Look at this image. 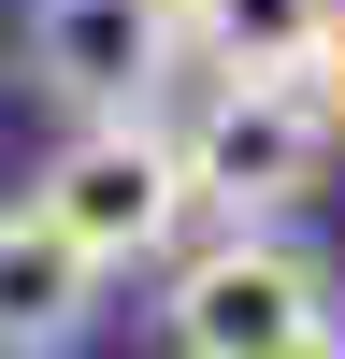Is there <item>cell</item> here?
<instances>
[{"label":"cell","mask_w":345,"mask_h":359,"mask_svg":"<svg viewBox=\"0 0 345 359\" xmlns=\"http://www.w3.org/2000/svg\"><path fill=\"white\" fill-rule=\"evenodd\" d=\"M158 273H172V287H158V331H172V359H331V345H345L331 259H316L302 230L230 216L216 245H172Z\"/></svg>","instance_id":"1"},{"label":"cell","mask_w":345,"mask_h":359,"mask_svg":"<svg viewBox=\"0 0 345 359\" xmlns=\"http://www.w3.org/2000/svg\"><path fill=\"white\" fill-rule=\"evenodd\" d=\"M29 201H43L101 273H158V259L187 245V216H201L172 115H72V144L29 172Z\"/></svg>","instance_id":"2"},{"label":"cell","mask_w":345,"mask_h":359,"mask_svg":"<svg viewBox=\"0 0 345 359\" xmlns=\"http://www.w3.org/2000/svg\"><path fill=\"white\" fill-rule=\"evenodd\" d=\"M172 144H187L201 216H288V201H316L331 158H345L331 101H316L302 72H201V101H187Z\"/></svg>","instance_id":"3"},{"label":"cell","mask_w":345,"mask_h":359,"mask_svg":"<svg viewBox=\"0 0 345 359\" xmlns=\"http://www.w3.org/2000/svg\"><path fill=\"white\" fill-rule=\"evenodd\" d=\"M15 57L58 115H158V86L187 72V29L172 0H29Z\"/></svg>","instance_id":"4"},{"label":"cell","mask_w":345,"mask_h":359,"mask_svg":"<svg viewBox=\"0 0 345 359\" xmlns=\"http://www.w3.org/2000/svg\"><path fill=\"white\" fill-rule=\"evenodd\" d=\"M101 259L43 216V201H0V359H72L101 331Z\"/></svg>","instance_id":"5"},{"label":"cell","mask_w":345,"mask_h":359,"mask_svg":"<svg viewBox=\"0 0 345 359\" xmlns=\"http://www.w3.org/2000/svg\"><path fill=\"white\" fill-rule=\"evenodd\" d=\"M172 29H187V72H331L345 43V0H172Z\"/></svg>","instance_id":"6"},{"label":"cell","mask_w":345,"mask_h":359,"mask_svg":"<svg viewBox=\"0 0 345 359\" xmlns=\"http://www.w3.org/2000/svg\"><path fill=\"white\" fill-rule=\"evenodd\" d=\"M316 101H331V130H345V43H331V72H316Z\"/></svg>","instance_id":"7"},{"label":"cell","mask_w":345,"mask_h":359,"mask_svg":"<svg viewBox=\"0 0 345 359\" xmlns=\"http://www.w3.org/2000/svg\"><path fill=\"white\" fill-rule=\"evenodd\" d=\"M331 359H345V345H331Z\"/></svg>","instance_id":"8"}]
</instances>
